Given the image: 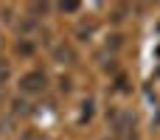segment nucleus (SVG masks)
Wrapping results in <instances>:
<instances>
[{"label": "nucleus", "instance_id": "nucleus-4", "mask_svg": "<svg viewBox=\"0 0 160 140\" xmlns=\"http://www.w3.org/2000/svg\"><path fill=\"white\" fill-rule=\"evenodd\" d=\"M76 8H79L76 3H62V11H76Z\"/></svg>", "mask_w": 160, "mask_h": 140}, {"label": "nucleus", "instance_id": "nucleus-1", "mask_svg": "<svg viewBox=\"0 0 160 140\" xmlns=\"http://www.w3.org/2000/svg\"><path fill=\"white\" fill-rule=\"evenodd\" d=\"M45 87H48V76L42 70H28V73L20 76V90L28 93V95H39Z\"/></svg>", "mask_w": 160, "mask_h": 140}, {"label": "nucleus", "instance_id": "nucleus-2", "mask_svg": "<svg viewBox=\"0 0 160 140\" xmlns=\"http://www.w3.org/2000/svg\"><path fill=\"white\" fill-rule=\"evenodd\" d=\"M53 56H56V62H62V65H73V62H76V51H73L70 45H59V48L53 51Z\"/></svg>", "mask_w": 160, "mask_h": 140}, {"label": "nucleus", "instance_id": "nucleus-3", "mask_svg": "<svg viewBox=\"0 0 160 140\" xmlns=\"http://www.w3.org/2000/svg\"><path fill=\"white\" fill-rule=\"evenodd\" d=\"M6 79H8V65L0 62V81H6Z\"/></svg>", "mask_w": 160, "mask_h": 140}]
</instances>
